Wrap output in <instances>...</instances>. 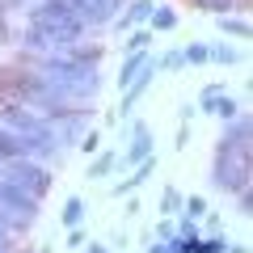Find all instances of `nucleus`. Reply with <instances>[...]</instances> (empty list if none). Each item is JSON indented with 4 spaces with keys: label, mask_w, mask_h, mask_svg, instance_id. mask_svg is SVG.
<instances>
[{
    "label": "nucleus",
    "mask_w": 253,
    "mask_h": 253,
    "mask_svg": "<svg viewBox=\"0 0 253 253\" xmlns=\"http://www.w3.org/2000/svg\"><path fill=\"white\" fill-rule=\"evenodd\" d=\"M173 232H177V228H173V224H169V219H161V228H156V236H161V241H169V236H173Z\"/></svg>",
    "instance_id": "c756f323"
},
{
    "label": "nucleus",
    "mask_w": 253,
    "mask_h": 253,
    "mask_svg": "<svg viewBox=\"0 0 253 253\" xmlns=\"http://www.w3.org/2000/svg\"><path fill=\"white\" fill-rule=\"evenodd\" d=\"M118 165V156L114 152H93V165H89V177L97 181V177H110V169Z\"/></svg>",
    "instance_id": "dca6fc26"
},
{
    "label": "nucleus",
    "mask_w": 253,
    "mask_h": 253,
    "mask_svg": "<svg viewBox=\"0 0 253 253\" xmlns=\"http://www.w3.org/2000/svg\"><path fill=\"white\" fill-rule=\"evenodd\" d=\"M203 253H228V241L224 236H207L203 241Z\"/></svg>",
    "instance_id": "393cba45"
},
{
    "label": "nucleus",
    "mask_w": 253,
    "mask_h": 253,
    "mask_svg": "<svg viewBox=\"0 0 253 253\" xmlns=\"http://www.w3.org/2000/svg\"><path fill=\"white\" fill-rule=\"evenodd\" d=\"M177 207H181V194L169 186V190H165V211H177Z\"/></svg>",
    "instance_id": "cd10ccee"
},
{
    "label": "nucleus",
    "mask_w": 253,
    "mask_h": 253,
    "mask_svg": "<svg viewBox=\"0 0 253 253\" xmlns=\"http://www.w3.org/2000/svg\"><path fill=\"white\" fill-rule=\"evenodd\" d=\"M211 186L224 190V194L245 190V186H249V156H241V152H215V161H211Z\"/></svg>",
    "instance_id": "423d86ee"
},
{
    "label": "nucleus",
    "mask_w": 253,
    "mask_h": 253,
    "mask_svg": "<svg viewBox=\"0 0 253 253\" xmlns=\"http://www.w3.org/2000/svg\"><path fill=\"white\" fill-rule=\"evenodd\" d=\"M181 59L186 63H207V42H190L186 51H181Z\"/></svg>",
    "instance_id": "4be33fe9"
},
{
    "label": "nucleus",
    "mask_w": 253,
    "mask_h": 253,
    "mask_svg": "<svg viewBox=\"0 0 253 253\" xmlns=\"http://www.w3.org/2000/svg\"><path fill=\"white\" fill-rule=\"evenodd\" d=\"M0 207L9 211L13 219H21L26 228L38 219V199H30L26 190H21V186H13V181L4 177V173H0Z\"/></svg>",
    "instance_id": "0eeeda50"
},
{
    "label": "nucleus",
    "mask_w": 253,
    "mask_h": 253,
    "mask_svg": "<svg viewBox=\"0 0 253 253\" xmlns=\"http://www.w3.org/2000/svg\"><path fill=\"white\" fill-rule=\"evenodd\" d=\"M181 215H186V219L207 215V199H199V194H194V199H181Z\"/></svg>",
    "instance_id": "412c9836"
},
{
    "label": "nucleus",
    "mask_w": 253,
    "mask_h": 253,
    "mask_svg": "<svg viewBox=\"0 0 253 253\" xmlns=\"http://www.w3.org/2000/svg\"><path fill=\"white\" fill-rule=\"evenodd\" d=\"M68 4H72V13L84 26H110L118 17V4L123 0H68Z\"/></svg>",
    "instance_id": "6e6552de"
},
{
    "label": "nucleus",
    "mask_w": 253,
    "mask_h": 253,
    "mask_svg": "<svg viewBox=\"0 0 253 253\" xmlns=\"http://www.w3.org/2000/svg\"><path fill=\"white\" fill-rule=\"evenodd\" d=\"M0 93L4 97H17L26 101V106H34L38 114H46L51 106H59V93H55V84L46 81L42 72H34V68H4L0 63Z\"/></svg>",
    "instance_id": "f03ea898"
},
{
    "label": "nucleus",
    "mask_w": 253,
    "mask_h": 253,
    "mask_svg": "<svg viewBox=\"0 0 253 253\" xmlns=\"http://www.w3.org/2000/svg\"><path fill=\"white\" fill-rule=\"evenodd\" d=\"M199 110H207V114H215V118H224V123H232L236 114H241V106H236L232 97H224L219 89H207L203 93V101H199Z\"/></svg>",
    "instance_id": "9b49d317"
},
{
    "label": "nucleus",
    "mask_w": 253,
    "mask_h": 253,
    "mask_svg": "<svg viewBox=\"0 0 253 253\" xmlns=\"http://www.w3.org/2000/svg\"><path fill=\"white\" fill-rule=\"evenodd\" d=\"M0 245H4V232H0Z\"/></svg>",
    "instance_id": "f704fd0d"
},
{
    "label": "nucleus",
    "mask_w": 253,
    "mask_h": 253,
    "mask_svg": "<svg viewBox=\"0 0 253 253\" xmlns=\"http://www.w3.org/2000/svg\"><path fill=\"white\" fill-rule=\"evenodd\" d=\"M152 169H156V161H152V156H148V161H139V165H131V177L114 181V194H126V190H139L148 177H152Z\"/></svg>",
    "instance_id": "ddd939ff"
},
{
    "label": "nucleus",
    "mask_w": 253,
    "mask_h": 253,
    "mask_svg": "<svg viewBox=\"0 0 253 253\" xmlns=\"http://www.w3.org/2000/svg\"><path fill=\"white\" fill-rule=\"evenodd\" d=\"M0 253H9V249H4V245H0Z\"/></svg>",
    "instance_id": "72a5a7b5"
},
{
    "label": "nucleus",
    "mask_w": 253,
    "mask_h": 253,
    "mask_svg": "<svg viewBox=\"0 0 253 253\" xmlns=\"http://www.w3.org/2000/svg\"><path fill=\"white\" fill-rule=\"evenodd\" d=\"M190 4H194V9H203V13H215V17L241 9V0H190Z\"/></svg>",
    "instance_id": "a211bd4d"
},
{
    "label": "nucleus",
    "mask_w": 253,
    "mask_h": 253,
    "mask_svg": "<svg viewBox=\"0 0 253 253\" xmlns=\"http://www.w3.org/2000/svg\"><path fill=\"white\" fill-rule=\"evenodd\" d=\"M81 148H84V152H101V131H97V126H93V131H84V135H81Z\"/></svg>",
    "instance_id": "b1692460"
},
{
    "label": "nucleus",
    "mask_w": 253,
    "mask_h": 253,
    "mask_svg": "<svg viewBox=\"0 0 253 253\" xmlns=\"http://www.w3.org/2000/svg\"><path fill=\"white\" fill-rule=\"evenodd\" d=\"M207 63H236V46H228V42L207 46Z\"/></svg>",
    "instance_id": "aec40b11"
},
{
    "label": "nucleus",
    "mask_w": 253,
    "mask_h": 253,
    "mask_svg": "<svg viewBox=\"0 0 253 253\" xmlns=\"http://www.w3.org/2000/svg\"><path fill=\"white\" fill-rule=\"evenodd\" d=\"M152 30H177V13L169 9V4H161V9H152Z\"/></svg>",
    "instance_id": "6ab92c4d"
},
{
    "label": "nucleus",
    "mask_w": 253,
    "mask_h": 253,
    "mask_svg": "<svg viewBox=\"0 0 253 253\" xmlns=\"http://www.w3.org/2000/svg\"><path fill=\"white\" fill-rule=\"evenodd\" d=\"M55 152H59L55 135H17L9 126H0V161H13V156H34V161H42V156H55Z\"/></svg>",
    "instance_id": "39448f33"
},
{
    "label": "nucleus",
    "mask_w": 253,
    "mask_h": 253,
    "mask_svg": "<svg viewBox=\"0 0 253 253\" xmlns=\"http://www.w3.org/2000/svg\"><path fill=\"white\" fill-rule=\"evenodd\" d=\"M0 126H9L17 135H55V126L34 106H26L17 97H4V93H0Z\"/></svg>",
    "instance_id": "20e7f679"
},
{
    "label": "nucleus",
    "mask_w": 253,
    "mask_h": 253,
    "mask_svg": "<svg viewBox=\"0 0 253 253\" xmlns=\"http://www.w3.org/2000/svg\"><path fill=\"white\" fill-rule=\"evenodd\" d=\"M148 42H152V30H135L126 38V51H148Z\"/></svg>",
    "instance_id": "5701e85b"
},
{
    "label": "nucleus",
    "mask_w": 253,
    "mask_h": 253,
    "mask_svg": "<svg viewBox=\"0 0 253 253\" xmlns=\"http://www.w3.org/2000/svg\"><path fill=\"white\" fill-rule=\"evenodd\" d=\"M152 0H131V4H126V17H123V26H139V21H148L152 17Z\"/></svg>",
    "instance_id": "2eb2a0df"
},
{
    "label": "nucleus",
    "mask_w": 253,
    "mask_h": 253,
    "mask_svg": "<svg viewBox=\"0 0 253 253\" xmlns=\"http://www.w3.org/2000/svg\"><path fill=\"white\" fill-rule=\"evenodd\" d=\"M4 9H9V4H4V0H0V17H4Z\"/></svg>",
    "instance_id": "473e14b6"
},
{
    "label": "nucleus",
    "mask_w": 253,
    "mask_h": 253,
    "mask_svg": "<svg viewBox=\"0 0 253 253\" xmlns=\"http://www.w3.org/2000/svg\"><path fill=\"white\" fill-rule=\"evenodd\" d=\"M219 30H224L228 38H236V42H245V38H249V21H245V17H232V13H224V17H219Z\"/></svg>",
    "instance_id": "4468645a"
},
{
    "label": "nucleus",
    "mask_w": 253,
    "mask_h": 253,
    "mask_svg": "<svg viewBox=\"0 0 253 253\" xmlns=\"http://www.w3.org/2000/svg\"><path fill=\"white\" fill-rule=\"evenodd\" d=\"M0 173H4L13 186H21L30 199H38V203L51 194V169H46L42 161H34V156H13V161H0Z\"/></svg>",
    "instance_id": "7ed1b4c3"
},
{
    "label": "nucleus",
    "mask_w": 253,
    "mask_h": 253,
    "mask_svg": "<svg viewBox=\"0 0 253 253\" xmlns=\"http://www.w3.org/2000/svg\"><path fill=\"white\" fill-rule=\"evenodd\" d=\"M81 219H84V199H81V194H72V199L63 203V228H76Z\"/></svg>",
    "instance_id": "f3484780"
},
{
    "label": "nucleus",
    "mask_w": 253,
    "mask_h": 253,
    "mask_svg": "<svg viewBox=\"0 0 253 253\" xmlns=\"http://www.w3.org/2000/svg\"><path fill=\"white\" fill-rule=\"evenodd\" d=\"M13 228H26V224H21V219H13V215H9V211L0 207V232L9 236V232H13Z\"/></svg>",
    "instance_id": "a878e982"
},
{
    "label": "nucleus",
    "mask_w": 253,
    "mask_h": 253,
    "mask_svg": "<svg viewBox=\"0 0 253 253\" xmlns=\"http://www.w3.org/2000/svg\"><path fill=\"white\" fill-rule=\"evenodd\" d=\"M148 253H173V245H169V241H165V245H152Z\"/></svg>",
    "instance_id": "7c9ffc66"
},
{
    "label": "nucleus",
    "mask_w": 253,
    "mask_h": 253,
    "mask_svg": "<svg viewBox=\"0 0 253 253\" xmlns=\"http://www.w3.org/2000/svg\"><path fill=\"white\" fill-rule=\"evenodd\" d=\"M148 156H152V131H148V123H135V126H131V144H126L123 161L126 165H139V161H148Z\"/></svg>",
    "instance_id": "9d476101"
},
{
    "label": "nucleus",
    "mask_w": 253,
    "mask_h": 253,
    "mask_svg": "<svg viewBox=\"0 0 253 253\" xmlns=\"http://www.w3.org/2000/svg\"><path fill=\"white\" fill-rule=\"evenodd\" d=\"M181 63H186V59H181V51H169V55L161 59V68H165V72H177Z\"/></svg>",
    "instance_id": "bb28decb"
},
{
    "label": "nucleus",
    "mask_w": 253,
    "mask_h": 253,
    "mask_svg": "<svg viewBox=\"0 0 253 253\" xmlns=\"http://www.w3.org/2000/svg\"><path fill=\"white\" fill-rule=\"evenodd\" d=\"M249 139H253L249 118H241V114H236L232 123H224V135H219L215 152H241V156H249Z\"/></svg>",
    "instance_id": "1a4fd4ad"
},
{
    "label": "nucleus",
    "mask_w": 253,
    "mask_h": 253,
    "mask_svg": "<svg viewBox=\"0 0 253 253\" xmlns=\"http://www.w3.org/2000/svg\"><path fill=\"white\" fill-rule=\"evenodd\" d=\"M81 245H84V232H81V224H76V228H68V249H81Z\"/></svg>",
    "instance_id": "c85d7f7f"
},
{
    "label": "nucleus",
    "mask_w": 253,
    "mask_h": 253,
    "mask_svg": "<svg viewBox=\"0 0 253 253\" xmlns=\"http://www.w3.org/2000/svg\"><path fill=\"white\" fill-rule=\"evenodd\" d=\"M84 253H110V249H106V245H97V241H93V245H89Z\"/></svg>",
    "instance_id": "2f4dec72"
},
{
    "label": "nucleus",
    "mask_w": 253,
    "mask_h": 253,
    "mask_svg": "<svg viewBox=\"0 0 253 253\" xmlns=\"http://www.w3.org/2000/svg\"><path fill=\"white\" fill-rule=\"evenodd\" d=\"M148 63H156L148 51H126V59H123V72H118V89H126V84H131V81H135V76L148 68Z\"/></svg>",
    "instance_id": "f8f14e48"
},
{
    "label": "nucleus",
    "mask_w": 253,
    "mask_h": 253,
    "mask_svg": "<svg viewBox=\"0 0 253 253\" xmlns=\"http://www.w3.org/2000/svg\"><path fill=\"white\" fill-rule=\"evenodd\" d=\"M84 21L72 13L68 0H34L26 13V30H21V42L30 51H68L72 42H81L84 34Z\"/></svg>",
    "instance_id": "f257e3e1"
}]
</instances>
